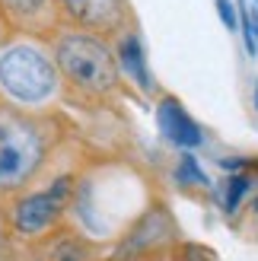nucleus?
<instances>
[{
  "label": "nucleus",
  "instance_id": "f257e3e1",
  "mask_svg": "<svg viewBox=\"0 0 258 261\" xmlns=\"http://www.w3.org/2000/svg\"><path fill=\"white\" fill-rule=\"evenodd\" d=\"M51 127L45 118L0 106V194H16L38 175L51 153Z\"/></svg>",
  "mask_w": 258,
  "mask_h": 261
},
{
  "label": "nucleus",
  "instance_id": "7ed1b4c3",
  "mask_svg": "<svg viewBox=\"0 0 258 261\" xmlns=\"http://www.w3.org/2000/svg\"><path fill=\"white\" fill-rule=\"evenodd\" d=\"M58 83V64L45 48L32 42H16L0 51V93L16 106H45L55 99Z\"/></svg>",
  "mask_w": 258,
  "mask_h": 261
},
{
  "label": "nucleus",
  "instance_id": "20e7f679",
  "mask_svg": "<svg viewBox=\"0 0 258 261\" xmlns=\"http://www.w3.org/2000/svg\"><path fill=\"white\" fill-rule=\"evenodd\" d=\"M73 198V178L61 175L55 178L48 188L42 191H29L22 194L13 207V226L19 236H42L64 217V211L70 207Z\"/></svg>",
  "mask_w": 258,
  "mask_h": 261
},
{
  "label": "nucleus",
  "instance_id": "0eeeda50",
  "mask_svg": "<svg viewBox=\"0 0 258 261\" xmlns=\"http://www.w3.org/2000/svg\"><path fill=\"white\" fill-rule=\"evenodd\" d=\"M160 130L166 134V140L178 143V147H198V143L204 140L201 127L188 118V112L178 106L175 99H166L160 106Z\"/></svg>",
  "mask_w": 258,
  "mask_h": 261
},
{
  "label": "nucleus",
  "instance_id": "6e6552de",
  "mask_svg": "<svg viewBox=\"0 0 258 261\" xmlns=\"http://www.w3.org/2000/svg\"><path fill=\"white\" fill-rule=\"evenodd\" d=\"M115 58H118V67H124L144 89L153 86L150 73H147V61H144V45H140L137 32H121L118 35V51H115Z\"/></svg>",
  "mask_w": 258,
  "mask_h": 261
},
{
  "label": "nucleus",
  "instance_id": "423d86ee",
  "mask_svg": "<svg viewBox=\"0 0 258 261\" xmlns=\"http://www.w3.org/2000/svg\"><path fill=\"white\" fill-rule=\"evenodd\" d=\"M0 16L29 32H45L58 16V0H0Z\"/></svg>",
  "mask_w": 258,
  "mask_h": 261
},
{
  "label": "nucleus",
  "instance_id": "1a4fd4ad",
  "mask_svg": "<svg viewBox=\"0 0 258 261\" xmlns=\"http://www.w3.org/2000/svg\"><path fill=\"white\" fill-rule=\"evenodd\" d=\"M48 261H89V245L76 236H64L51 245Z\"/></svg>",
  "mask_w": 258,
  "mask_h": 261
},
{
  "label": "nucleus",
  "instance_id": "9b49d317",
  "mask_svg": "<svg viewBox=\"0 0 258 261\" xmlns=\"http://www.w3.org/2000/svg\"><path fill=\"white\" fill-rule=\"evenodd\" d=\"M217 10H220L226 29H236V13H233V7H229V0H217Z\"/></svg>",
  "mask_w": 258,
  "mask_h": 261
},
{
  "label": "nucleus",
  "instance_id": "f8f14e48",
  "mask_svg": "<svg viewBox=\"0 0 258 261\" xmlns=\"http://www.w3.org/2000/svg\"><path fill=\"white\" fill-rule=\"evenodd\" d=\"M4 42H7V22H4V16H0V51H4Z\"/></svg>",
  "mask_w": 258,
  "mask_h": 261
},
{
  "label": "nucleus",
  "instance_id": "ddd939ff",
  "mask_svg": "<svg viewBox=\"0 0 258 261\" xmlns=\"http://www.w3.org/2000/svg\"><path fill=\"white\" fill-rule=\"evenodd\" d=\"M0 242H4V239H0Z\"/></svg>",
  "mask_w": 258,
  "mask_h": 261
},
{
  "label": "nucleus",
  "instance_id": "9d476101",
  "mask_svg": "<svg viewBox=\"0 0 258 261\" xmlns=\"http://www.w3.org/2000/svg\"><path fill=\"white\" fill-rule=\"evenodd\" d=\"M249 191V178H242V175H236V178H229V188H226V211L233 214L236 211V204H239V198Z\"/></svg>",
  "mask_w": 258,
  "mask_h": 261
},
{
  "label": "nucleus",
  "instance_id": "f03ea898",
  "mask_svg": "<svg viewBox=\"0 0 258 261\" xmlns=\"http://www.w3.org/2000/svg\"><path fill=\"white\" fill-rule=\"evenodd\" d=\"M51 58L58 64V73L76 93L89 99H109L121 86V67L115 51L102 42V35L70 29L55 38Z\"/></svg>",
  "mask_w": 258,
  "mask_h": 261
},
{
  "label": "nucleus",
  "instance_id": "39448f33",
  "mask_svg": "<svg viewBox=\"0 0 258 261\" xmlns=\"http://www.w3.org/2000/svg\"><path fill=\"white\" fill-rule=\"evenodd\" d=\"M58 10L67 19H73L83 32H118L124 29L127 4L124 0H58Z\"/></svg>",
  "mask_w": 258,
  "mask_h": 261
}]
</instances>
